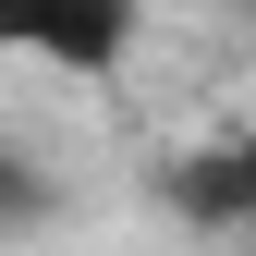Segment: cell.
<instances>
[{
    "instance_id": "obj_2",
    "label": "cell",
    "mask_w": 256,
    "mask_h": 256,
    "mask_svg": "<svg viewBox=\"0 0 256 256\" xmlns=\"http://www.w3.org/2000/svg\"><path fill=\"white\" fill-rule=\"evenodd\" d=\"M37 232H61V171L24 122H0V244H37Z\"/></svg>"
},
{
    "instance_id": "obj_1",
    "label": "cell",
    "mask_w": 256,
    "mask_h": 256,
    "mask_svg": "<svg viewBox=\"0 0 256 256\" xmlns=\"http://www.w3.org/2000/svg\"><path fill=\"white\" fill-rule=\"evenodd\" d=\"M146 24L134 12H0V61H49V74H122Z\"/></svg>"
},
{
    "instance_id": "obj_3",
    "label": "cell",
    "mask_w": 256,
    "mask_h": 256,
    "mask_svg": "<svg viewBox=\"0 0 256 256\" xmlns=\"http://www.w3.org/2000/svg\"><path fill=\"white\" fill-rule=\"evenodd\" d=\"M220 208H256V122H244V146L220 158Z\"/></svg>"
}]
</instances>
